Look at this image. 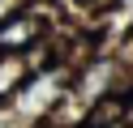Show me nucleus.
<instances>
[{"label": "nucleus", "instance_id": "obj_1", "mask_svg": "<svg viewBox=\"0 0 133 128\" xmlns=\"http://www.w3.org/2000/svg\"><path fill=\"white\" fill-rule=\"evenodd\" d=\"M47 30H52V17L30 0L26 9H17L13 17L0 21V51H4V56H26V51H35L43 39H52Z\"/></svg>", "mask_w": 133, "mask_h": 128}, {"label": "nucleus", "instance_id": "obj_2", "mask_svg": "<svg viewBox=\"0 0 133 128\" xmlns=\"http://www.w3.org/2000/svg\"><path fill=\"white\" fill-rule=\"evenodd\" d=\"M30 77H35V68H30L26 56H4L0 51V102H9Z\"/></svg>", "mask_w": 133, "mask_h": 128}, {"label": "nucleus", "instance_id": "obj_3", "mask_svg": "<svg viewBox=\"0 0 133 128\" xmlns=\"http://www.w3.org/2000/svg\"><path fill=\"white\" fill-rule=\"evenodd\" d=\"M0 128H35V124H30L13 102H0Z\"/></svg>", "mask_w": 133, "mask_h": 128}, {"label": "nucleus", "instance_id": "obj_4", "mask_svg": "<svg viewBox=\"0 0 133 128\" xmlns=\"http://www.w3.org/2000/svg\"><path fill=\"white\" fill-rule=\"evenodd\" d=\"M30 0H0V21H4V17H13L17 13V9H26Z\"/></svg>", "mask_w": 133, "mask_h": 128}]
</instances>
